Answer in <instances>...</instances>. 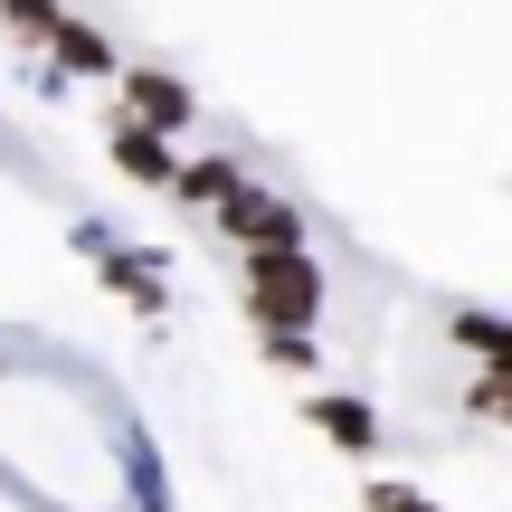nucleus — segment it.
Segmentation results:
<instances>
[{"label": "nucleus", "instance_id": "nucleus-1", "mask_svg": "<svg viewBox=\"0 0 512 512\" xmlns=\"http://www.w3.org/2000/svg\"><path fill=\"white\" fill-rule=\"evenodd\" d=\"M313 304H323V275H313L294 247H256V256H247V313H256L266 332H304Z\"/></svg>", "mask_w": 512, "mask_h": 512}, {"label": "nucleus", "instance_id": "nucleus-9", "mask_svg": "<svg viewBox=\"0 0 512 512\" xmlns=\"http://www.w3.org/2000/svg\"><path fill=\"white\" fill-rule=\"evenodd\" d=\"M456 332H465V351H484V361H512V332H503V313H456Z\"/></svg>", "mask_w": 512, "mask_h": 512}, {"label": "nucleus", "instance_id": "nucleus-11", "mask_svg": "<svg viewBox=\"0 0 512 512\" xmlns=\"http://www.w3.org/2000/svg\"><path fill=\"white\" fill-rule=\"evenodd\" d=\"M370 512H437V503H418V484H370Z\"/></svg>", "mask_w": 512, "mask_h": 512}, {"label": "nucleus", "instance_id": "nucleus-3", "mask_svg": "<svg viewBox=\"0 0 512 512\" xmlns=\"http://www.w3.org/2000/svg\"><path fill=\"white\" fill-rule=\"evenodd\" d=\"M124 114H143L152 133H181L190 124V86H181V76H162V67H133L124 76Z\"/></svg>", "mask_w": 512, "mask_h": 512}, {"label": "nucleus", "instance_id": "nucleus-2", "mask_svg": "<svg viewBox=\"0 0 512 512\" xmlns=\"http://www.w3.org/2000/svg\"><path fill=\"white\" fill-rule=\"evenodd\" d=\"M219 219L238 228L247 247H304V219H294L285 200H266V190H247V181H238V190L219 200Z\"/></svg>", "mask_w": 512, "mask_h": 512}, {"label": "nucleus", "instance_id": "nucleus-8", "mask_svg": "<svg viewBox=\"0 0 512 512\" xmlns=\"http://www.w3.org/2000/svg\"><path fill=\"white\" fill-rule=\"evenodd\" d=\"M105 294H124V304H162V275H152V256H114V266H105Z\"/></svg>", "mask_w": 512, "mask_h": 512}, {"label": "nucleus", "instance_id": "nucleus-7", "mask_svg": "<svg viewBox=\"0 0 512 512\" xmlns=\"http://www.w3.org/2000/svg\"><path fill=\"white\" fill-rule=\"evenodd\" d=\"M171 190L200 200V209H219L228 190H238V162H171Z\"/></svg>", "mask_w": 512, "mask_h": 512}, {"label": "nucleus", "instance_id": "nucleus-4", "mask_svg": "<svg viewBox=\"0 0 512 512\" xmlns=\"http://www.w3.org/2000/svg\"><path fill=\"white\" fill-rule=\"evenodd\" d=\"M313 427H323L342 456H370V446H380V418H370L361 399H313Z\"/></svg>", "mask_w": 512, "mask_h": 512}, {"label": "nucleus", "instance_id": "nucleus-6", "mask_svg": "<svg viewBox=\"0 0 512 512\" xmlns=\"http://www.w3.org/2000/svg\"><path fill=\"white\" fill-rule=\"evenodd\" d=\"M114 162H124L133 181H171V152H162L152 124H114Z\"/></svg>", "mask_w": 512, "mask_h": 512}, {"label": "nucleus", "instance_id": "nucleus-10", "mask_svg": "<svg viewBox=\"0 0 512 512\" xmlns=\"http://www.w3.org/2000/svg\"><path fill=\"white\" fill-rule=\"evenodd\" d=\"M266 361L275 370H313V342H304V332H266Z\"/></svg>", "mask_w": 512, "mask_h": 512}, {"label": "nucleus", "instance_id": "nucleus-5", "mask_svg": "<svg viewBox=\"0 0 512 512\" xmlns=\"http://www.w3.org/2000/svg\"><path fill=\"white\" fill-rule=\"evenodd\" d=\"M48 48H57V67H76V76H105L114 67V48L86 29V19H48Z\"/></svg>", "mask_w": 512, "mask_h": 512}]
</instances>
